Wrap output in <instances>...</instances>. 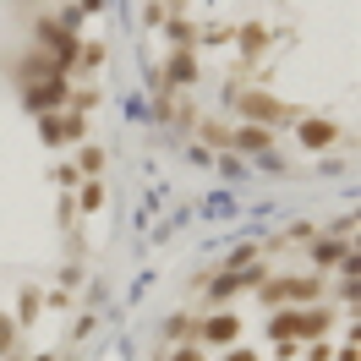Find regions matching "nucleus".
<instances>
[{"label":"nucleus","mask_w":361,"mask_h":361,"mask_svg":"<svg viewBox=\"0 0 361 361\" xmlns=\"http://www.w3.org/2000/svg\"><path fill=\"white\" fill-rule=\"evenodd\" d=\"M334 137H339L334 121H307V126H301V142H307V148H329Z\"/></svg>","instance_id":"39448f33"},{"label":"nucleus","mask_w":361,"mask_h":361,"mask_svg":"<svg viewBox=\"0 0 361 361\" xmlns=\"http://www.w3.org/2000/svg\"><path fill=\"white\" fill-rule=\"evenodd\" d=\"M235 142H241V148H269V132H263V126H247Z\"/></svg>","instance_id":"6e6552de"},{"label":"nucleus","mask_w":361,"mask_h":361,"mask_svg":"<svg viewBox=\"0 0 361 361\" xmlns=\"http://www.w3.org/2000/svg\"><path fill=\"white\" fill-rule=\"evenodd\" d=\"M230 361H252V356H247V350H235V356H230Z\"/></svg>","instance_id":"9b49d317"},{"label":"nucleus","mask_w":361,"mask_h":361,"mask_svg":"<svg viewBox=\"0 0 361 361\" xmlns=\"http://www.w3.org/2000/svg\"><path fill=\"white\" fill-rule=\"evenodd\" d=\"M235 329H241V323H235V317H208V323H197V339H208V345H225V339H235Z\"/></svg>","instance_id":"20e7f679"},{"label":"nucleus","mask_w":361,"mask_h":361,"mask_svg":"<svg viewBox=\"0 0 361 361\" xmlns=\"http://www.w3.org/2000/svg\"><path fill=\"white\" fill-rule=\"evenodd\" d=\"M269 329H274L279 339H295V334H323V329H329V312H279Z\"/></svg>","instance_id":"f257e3e1"},{"label":"nucleus","mask_w":361,"mask_h":361,"mask_svg":"<svg viewBox=\"0 0 361 361\" xmlns=\"http://www.w3.org/2000/svg\"><path fill=\"white\" fill-rule=\"evenodd\" d=\"M170 361H203V350H192V345H186V350H176Z\"/></svg>","instance_id":"1a4fd4ad"},{"label":"nucleus","mask_w":361,"mask_h":361,"mask_svg":"<svg viewBox=\"0 0 361 361\" xmlns=\"http://www.w3.org/2000/svg\"><path fill=\"white\" fill-rule=\"evenodd\" d=\"M317 279H279V285H269V295H312Z\"/></svg>","instance_id":"0eeeda50"},{"label":"nucleus","mask_w":361,"mask_h":361,"mask_svg":"<svg viewBox=\"0 0 361 361\" xmlns=\"http://www.w3.org/2000/svg\"><path fill=\"white\" fill-rule=\"evenodd\" d=\"M0 350H11V323L0 317Z\"/></svg>","instance_id":"9d476101"},{"label":"nucleus","mask_w":361,"mask_h":361,"mask_svg":"<svg viewBox=\"0 0 361 361\" xmlns=\"http://www.w3.org/2000/svg\"><path fill=\"white\" fill-rule=\"evenodd\" d=\"M23 99H27V110H39V115H44V110H55V104H66V82H61V77H49L44 88L23 93Z\"/></svg>","instance_id":"f03ea898"},{"label":"nucleus","mask_w":361,"mask_h":361,"mask_svg":"<svg viewBox=\"0 0 361 361\" xmlns=\"http://www.w3.org/2000/svg\"><path fill=\"white\" fill-rule=\"evenodd\" d=\"M77 137H82V121H77V115H49L44 121V142H55V148H61V142H77Z\"/></svg>","instance_id":"7ed1b4c3"},{"label":"nucleus","mask_w":361,"mask_h":361,"mask_svg":"<svg viewBox=\"0 0 361 361\" xmlns=\"http://www.w3.org/2000/svg\"><path fill=\"white\" fill-rule=\"evenodd\" d=\"M241 110L263 115V121H279V115H290L285 104H274V99H263V93H247V99H241Z\"/></svg>","instance_id":"423d86ee"}]
</instances>
